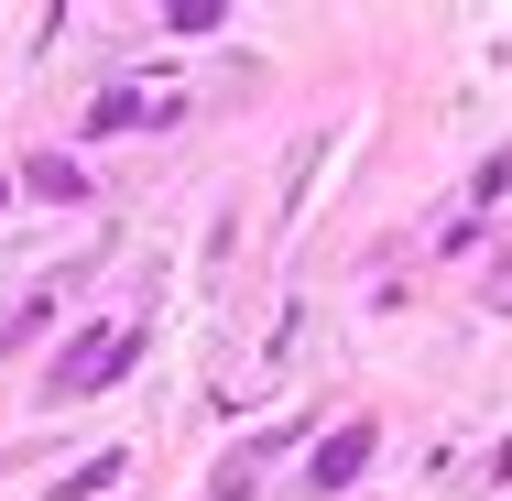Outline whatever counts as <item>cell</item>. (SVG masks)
Wrapping results in <instances>:
<instances>
[{
    "instance_id": "1",
    "label": "cell",
    "mask_w": 512,
    "mask_h": 501,
    "mask_svg": "<svg viewBox=\"0 0 512 501\" xmlns=\"http://www.w3.org/2000/svg\"><path fill=\"white\" fill-rule=\"evenodd\" d=\"M360 458H371V425H338V436H327V458H316V480L338 491V480H360Z\"/></svg>"
}]
</instances>
